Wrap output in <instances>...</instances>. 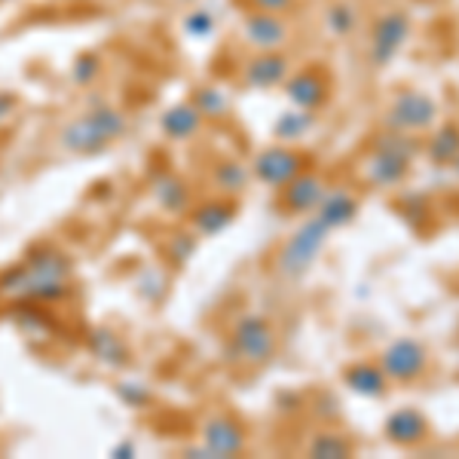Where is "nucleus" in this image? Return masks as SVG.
<instances>
[{
    "label": "nucleus",
    "mask_w": 459,
    "mask_h": 459,
    "mask_svg": "<svg viewBox=\"0 0 459 459\" xmlns=\"http://www.w3.org/2000/svg\"><path fill=\"white\" fill-rule=\"evenodd\" d=\"M392 114H395V120L404 123V126H426V123H432L435 105L426 99V95L407 92V95H402V101H398Z\"/></svg>",
    "instance_id": "nucleus-12"
},
{
    "label": "nucleus",
    "mask_w": 459,
    "mask_h": 459,
    "mask_svg": "<svg viewBox=\"0 0 459 459\" xmlns=\"http://www.w3.org/2000/svg\"><path fill=\"white\" fill-rule=\"evenodd\" d=\"M407 28L411 25H407L404 13H389L386 19H380V25L374 31V65H386L402 49Z\"/></svg>",
    "instance_id": "nucleus-6"
},
{
    "label": "nucleus",
    "mask_w": 459,
    "mask_h": 459,
    "mask_svg": "<svg viewBox=\"0 0 459 459\" xmlns=\"http://www.w3.org/2000/svg\"><path fill=\"white\" fill-rule=\"evenodd\" d=\"M123 132H126V120L120 110L99 108V110H92V114L65 126L62 147L71 153H99L101 147H108L114 138H120Z\"/></svg>",
    "instance_id": "nucleus-2"
},
{
    "label": "nucleus",
    "mask_w": 459,
    "mask_h": 459,
    "mask_svg": "<svg viewBox=\"0 0 459 459\" xmlns=\"http://www.w3.org/2000/svg\"><path fill=\"white\" fill-rule=\"evenodd\" d=\"M0 4H4V0H0Z\"/></svg>",
    "instance_id": "nucleus-28"
},
{
    "label": "nucleus",
    "mask_w": 459,
    "mask_h": 459,
    "mask_svg": "<svg viewBox=\"0 0 459 459\" xmlns=\"http://www.w3.org/2000/svg\"><path fill=\"white\" fill-rule=\"evenodd\" d=\"M89 346H92V352L99 355L101 361H108V365H123V346L117 343V337L108 334V331H95Z\"/></svg>",
    "instance_id": "nucleus-16"
},
{
    "label": "nucleus",
    "mask_w": 459,
    "mask_h": 459,
    "mask_svg": "<svg viewBox=\"0 0 459 459\" xmlns=\"http://www.w3.org/2000/svg\"><path fill=\"white\" fill-rule=\"evenodd\" d=\"M255 4L261 6L264 13H282L294 4V0H255Z\"/></svg>",
    "instance_id": "nucleus-25"
},
{
    "label": "nucleus",
    "mask_w": 459,
    "mask_h": 459,
    "mask_svg": "<svg viewBox=\"0 0 459 459\" xmlns=\"http://www.w3.org/2000/svg\"><path fill=\"white\" fill-rule=\"evenodd\" d=\"M205 450L212 456H233L242 450V429L230 417H214L205 423Z\"/></svg>",
    "instance_id": "nucleus-7"
},
{
    "label": "nucleus",
    "mask_w": 459,
    "mask_h": 459,
    "mask_svg": "<svg viewBox=\"0 0 459 459\" xmlns=\"http://www.w3.org/2000/svg\"><path fill=\"white\" fill-rule=\"evenodd\" d=\"M350 386L365 392V395H377V392H383V386H386V371L361 365V368H355V371H350Z\"/></svg>",
    "instance_id": "nucleus-15"
},
{
    "label": "nucleus",
    "mask_w": 459,
    "mask_h": 459,
    "mask_svg": "<svg viewBox=\"0 0 459 459\" xmlns=\"http://www.w3.org/2000/svg\"><path fill=\"white\" fill-rule=\"evenodd\" d=\"M13 105H16V101H13V95H4V92H0V123H4L6 117L13 114Z\"/></svg>",
    "instance_id": "nucleus-26"
},
{
    "label": "nucleus",
    "mask_w": 459,
    "mask_h": 459,
    "mask_svg": "<svg viewBox=\"0 0 459 459\" xmlns=\"http://www.w3.org/2000/svg\"><path fill=\"white\" fill-rule=\"evenodd\" d=\"M423 368H426V352L417 343H411V340L389 346L386 355H383V371L395 377V380H413V377L423 374Z\"/></svg>",
    "instance_id": "nucleus-5"
},
{
    "label": "nucleus",
    "mask_w": 459,
    "mask_h": 459,
    "mask_svg": "<svg viewBox=\"0 0 459 459\" xmlns=\"http://www.w3.org/2000/svg\"><path fill=\"white\" fill-rule=\"evenodd\" d=\"M386 432L395 444H417L426 438V420L417 411H398L386 423Z\"/></svg>",
    "instance_id": "nucleus-11"
},
{
    "label": "nucleus",
    "mask_w": 459,
    "mask_h": 459,
    "mask_svg": "<svg viewBox=\"0 0 459 459\" xmlns=\"http://www.w3.org/2000/svg\"><path fill=\"white\" fill-rule=\"evenodd\" d=\"M288 196H291L294 209H309V205L318 199V181H313V178H303V181H298V178H294L291 187H288Z\"/></svg>",
    "instance_id": "nucleus-17"
},
{
    "label": "nucleus",
    "mask_w": 459,
    "mask_h": 459,
    "mask_svg": "<svg viewBox=\"0 0 459 459\" xmlns=\"http://www.w3.org/2000/svg\"><path fill=\"white\" fill-rule=\"evenodd\" d=\"M246 37L248 43H255V47L261 49H276L285 43V22L279 16H273V13H255V16H248L246 22Z\"/></svg>",
    "instance_id": "nucleus-8"
},
{
    "label": "nucleus",
    "mask_w": 459,
    "mask_h": 459,
    "mask_svg": "<svg viewBox=\"0 0 459 459\" xmlns=\"http://www.w3.org/2000/svg\"><path fill=\"white\" fill-rule=\"evenodd\" d=\"M288 95H291V101H298L300 108H318L325 101V95H328V86H325V80L318 77V74L303 71L288 83Z\"/></svg>",
    "instance_id": "nucleus-10"
},
{
    "label": "nucleus",
    "mask_w": 459,
    "mask_h": 459,
    "mask_svg": "<svg viewBox=\"0 0 459 459\" xmlns=\"http://www.w3.org/2000/svg\"><path fill=\"white\" fill-rule=\"evenodd\" d=\"M273 343H276V337H273V328L264 322V318H242L239 328H236V337H233V346L236 352L242 355L246 361H266L273 352Z\"/></svg>",
    "instance_id": "nucleus-3"
},
{
    "label": "nucleus",
    "mask_w": 459,
    "mask_h": 459,
    "mask_svg": "<svg viewBox=\"0 0 459 459\" xmlns=\"http://www.w3.org/2000/svg\"><path fill=\"white\" fill-rule=\"evenodd\" d=\"M285 58L282 56H273V53H264L261 58L248 65V83L251 86H273L285 77Z\"/></svg>",
    "instance_id": "nucleus-14"
},
{
    "label": "nucleus",
    "mask_w": 459,
    "mask_h": 459,
    "mask_svg": "<svg viewBox=\"0 0 459 459\" xmlns=\"http://www.w3.org/2000/svg\"><path fill=\"white\" fill-rule=\"evenodd\" d=\"M196 108H199V114H205V117H221L227 110V101L221 99L218 92H212V89H199Z\"/></svg>",
    "instance_id": "nucleus-20"
},
{
    "label": "nucleus",
    "mask_w": 459,
    "mask_h": 459,
    "mask_svg": "<svg viewBox=\"0 0 459 459\" xmlns=\"http://www.w3.org/2000/svg\"><path fill=\"white\" fill-rule=\"evenodd\" d=\"M456 162H459V160H456ZM456 169H459V166H456Z\"/></svg>",
    "instance_id": "nucleus-27"
},
{
    "label": "nucleus",
    "mask_w": 459,
    "mask_h": 459,
    "mask_svg": "<svg viewBox=\"0 0 459 459\" xmlns=\"http://www.w3.org/2000/svg\"><path fill=\"white\" fill-rule=\"evenodd\" d=\"M0 294L6 298L58 300L68 294V257L58 251H43L25 266H13L0 276Z\"/></svg>",
    "instance_id": "nucleus-1"
},
{
    "label": "nucleus",
    "mask_w": 459,
    "mask_h": 459,
    "mask_svg": "<svg viewBox=\"0 0 459 459\" xmlns=\"http://www.w3.org/2000/svg\"><path fill=\"white\" fill-rule=\"evenodd\" d=\"M196 227L203 230V233H218L221 227L230 221V209L227 205H209V209L196 212Z\"/></svg>",
    "instance_id": "nucleus-18"
},
{
    "label": "nucleus",
    "mask_w": 459,
    "mask_h": 459,
    "mask_svg": "<svg viewBox=\"0 0 459 459\" xmlns=\"http://www.w3.org/2000/svg\"><path fill=\"white\" fill-rule=\"evenodd\" d=\"M456 129H444L438 138H435V144H432V153H438V160H447V157H454L456 153V147H459V142H456Z\"/></svg>",
    "instance_id": "nucleus-22"
},
{
    "label": "nucleus",
    "mask_w": 459,
    "mask_h": 459,
    "mask_svg": "<svg viewBox=\"0 0 459 459\" xmlns=\"http://www.w3.org/2000/svg\"><path fill=\"white\" fill-rule=\"evenodd\" d=\"M209 28H212L209 13H194V16L187 19V31H190V34H196V37L209 34Z\"/></svg>",
    "instance_id": "nucleus-23"
},
{
    "label": "nucleus",
    "mask_w": 459,
    "mask_h": 459,
    "mask_svg": "<svg viewBox=\"0 0 459 459\" xmlns=\"http://www.w3.org/2000/svg\"><path fill=\"white\" fill-rule=\"evenodd\" d=\"M257 175L270 184H291L298 178V157L288 151H266L257 160Z\"/></svg>",
    "instance_id": "nucleus-9"
},
{
    "label": "nucleus",
    "mask_w": 459,
    "mask_h": 459,
    "mask_svg": "<svg viewBox=\"0 0 459 459\" xmlns=\"http://www.w3.org/2000/svg\"><path fill=\"white\" fill-rule=\"evenodd\" d=\"M199 108L196 105H178L169 110L166 117H162V129H166V135H172V138H190V135H196V129H199Z\"/></svg>",
    "instance_id": "nucleus-13"
},
{
    "label": "nucleus",
    "mask_w": 459,
    "mask_h": 459,
    "mask_svg": "<svg viewBox=\"0 0 459 459\" xmlns=\"http://www.w3.org/2000/svg\"><path fill=\"white\" fill-rule=\"evenodd\" d=\"M331 25H334L337 31H346V28L352 25V19H350V10H343V6H340V10H334V13H331Z\"/></svg>",
    "instance_id": "nucleus-24"
},
{
    "label": "nucleus",
    "mask_w": 459,
    "mask_h": 459,
    "mask_svg": "<svg viewBox=\"0 0 459 459\" xmlns=\"http://www.w3.org/2000/svg\"><path fill=\"white\" fill-rule=\"evenodd\" d=\"M325 230H328V224H325L322 218H316V224L303 227L298 236H294L291 242H288L285 255H282V266L285 273H300L307 270L309 261L316 257L318 246L325 242Z\"/></svg>",
    "instance_id": "nucleus-4"
},
{
    "label": "nucleus",
    "mask_w": 459,
    "mask_h": 459,
    "mask_svg": "<svg viewBox=\"0 0 459 459\" xmlns=\"http://www.w3.org/2000/svg\"><path fill=\"white\" fill-rule=\"evenodd\" d=\"M309 454H313V456H346V454H350V444L337 441V438H331V435H328V438L309 444Z\"/></svg>",
    "instance_id": "nucleus-21"
},
{
    "label": "nucleus",
    "mask_w": 459,
    "mask_h": 459,
    "mask_svg": "<svg viewBox=\"0 0 459 459\" xmlns=\"http://www.w3.org/2000/svg\"><path fill=\"white\" fill-rule=\"evenodd\" d=\"M95 74H99V58L95 56H80L77 62L71 65V77H74V83H80V86L92 83Z\"/></svg>",
    "instance_id": "nucleus-19"
}]
</instances>
